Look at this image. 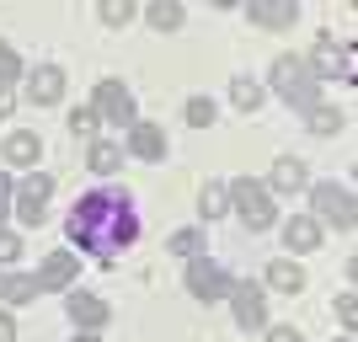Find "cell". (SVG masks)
<instances>
[{"label":"cell","instance_id":"37","mask_svg":"<svg viewBox=\"0 0 358 342\" xmlns=\"http://www.w3.org/2000/svg\"><path fill=\"white\" fill-rule=\"evenodd\" d=\"M0 289H6V278H0Z\"/></svg>","mask_w":358,"mask_h":342},{"label":"cell","instance_id":"13","mask_svg":"<svg viewBox=\"0 0 358 342\" xmlns=\"http://www.w3.org/2000/svg\"><path fill=\"white\" fill-rule=\"evenodd\" d=\"M64 311H70V321H75V327H86V332L107 321V305H102L96 294H70V305H64Z\"/></svg>","mask_w":358,"mask_h":342},{"label":"cell","instance_id":"29","mask_svg":"<svg viewBox=\"0 0 358 342\" xmlns=\"http://www.w3.org/2000/svg\"><path fill=\"white\" fill-rule=\"evenodd\" d=\"M16 75H22V64H16V54H11V48L0 43V86H11Z\"/></svg>","mask_w":358,"mask_h":342},{"label":"cell","instance_id":"19","mask_svg":"<svg viewBox=\"0 0 358 342\" xmlns=\"http://www.w3.org/2000/svg\"><path fill=\"white\" fill-rule=\"evenodd\" d=\"M145 22H150L155 32H177V27H182V6H177V0H155V6L145 11Z\"/></svg>","mask_w":358,"mask_h":342},{"label":"cell","instance_id":"22","mask_svg":"<svg viewBox=\"0 0 358 342\" xmlns=\"http://www.w3.org/2000/svg\"><path fill=\"white\" fill-rule=\"evenodd\" d=\"M6 161L11 166H32L38 161V134H11L6 139Z\"/></svg>","mask_w":358,"mask_h":342},{"label":"cell","instance_id":"23","mask_svg":"<svg viewBox=\"0 0 358 342\" xmlns=\"http://www.w3.org/2000/svg\"><path fill=\"white\" fill-rule=\"evenodd\" d=\"M32 294H38V278H32V273H16V278H6V289H0L6 305H27Z\"/></svg>","mask_w":358,"mask_h":342},{"label":"cell","instance_id":"20","mask_svg":"<svg viewBox=\"0 0 358 342\" xmlns=\"http://www.w3.org/2000/svg\"><path fill=\"white\" fill-rule=\"evenodd\" d=\"M224 208H230V187H220V182H209V187L198 193V214H203V220H220Z\"/></svg>","mask_w":358,"mask_h":342},{"label":"cell","instance_id":"10","mask_svg":"<svg viewBox=\"0 0 358 342\" xmlns=\"http://www.w3.org/2000/svg\"><path fill=\"white\" fill-rule=\"evenodd\" d=\"M75 268H80L75 252H54V257H43V268L32 273V278H38V289H64L75 278Z\"/></svg>","mask_w":358,"mask_h":342},{"label":"cell","instance_id":"26","mask_svg":"<svg viewBox=\"0 0 358 342\" xmlns=\"http://www.w3.org/2000/svg\"><path fill=\"white\" fill-rule=\"evenodd\" d=\"M102 22L107 27H129V22H134V6H129V0H102Z\"/></svg>","mask_w":358,"mask_h":342},{"label":"cell","instance_id":"36","mask_svg":"<svg viewBox=\"0 0 358 342\" xmlns=\"http://www.w3.org/2000/svg\"><path fill=\"white\" fill-rule=\"evenodd\" d=\"M75 342H102V337H91V332H86V337H75Z\"/></svg>","mask_w":358,"mask_h":342},{"label":"cell","instance_id":"21","mask_svg":"<svg viewBox=\"0 0 358 342\" xmlns=\"http://www.w3.org/2000/svg\"><path fill=\"white\" fill-rule=\"evenodd\" d=\"M305 123H310V134H343V113H337V107H310V113H305Z\"/></svg>","mask_w":358,"mask_h":342},{"label":"cell","instance_id":"32","mask_svg":"<svg viewBox=\"0 0 358 342\" xmlns=\"http://www.w3.org/2000/svg\"><path fill=\"white\" fill-rule=\"evenodd\" d=\"M6 214H11V177L0 171V220H6Z\"/></svg>","mask_w":358,"mask_h":342},{"label":"cell","instance_id":"2","mask_svg":"<svg viewBox=\"0 0 358 342\" xmlns=\"http://www.w3.org/2000/svg\"><path fill=\"white\" fill-rule=\"evenodd\" d=\"M273 91H278V97H284L289 107H299V113L321 107V86H315L310 64H305V59H294V54L273 59Z\"/></svg>","mask_w":358,"mask_h":342},{"label":"cell","instance_id":"15","mask_svg":"<svg viewBox=\"0 0 358 342\" xmlns=\"http://www.w3.org/2000/svg\"><path fill=\"white\" fill-rule=\"evenodd\" d=\"M305 161H294V155H284V161H273V193H299L305 187Z\"/></svg>","mask_w":358,"mask_h":342},{"label":"cell","instance_id":"11","mask_svg":"<svg viewBox=\"0 0 358 342\" xmlns=\"http://www.w3.org/2000/svg\"><path fill=\"white\" fill-rule=\"evenodd\" d=\"M59 91H64V70L59 64H38V70L27 75V97L32 102H59Z\"/></svg>","mask_w":358,"mask_h":342},{"label":"cell","instance_id":"25","mask_svg":"<svg viewBox=\"0 0 358 342\" xmlns=\"http://www.w3.org/2000/svg\"><path fill=\"white\" fill-rule=\"evenodd\" d=\"M230 91H236V107H241V113H257V107H262V97H268L257 80H236Z\"/></svg>","mask_w":358,"mask_h":342},{"label":"cell","instance_id":"12","mask_svg":"<svg viewBox=\"0 0 358 342\" xmlns=\"http://www.w3.org/2000/svg\"><path fill=\"white\" fill-rule=\"evenodd\" d=\"M310 75H353V54H348V48H331L327 38H321V43H315V59H310Z\"/></svg>","mask_w":358,"mask_h":342},{"label":"cell","instance_id":"18","mask_svg":"<svg viewBox=\"0 0 358 342\" xmlns=\"http://www.w3.org/2000/svg\"><path fill=\"white\" fill-rule=\"evenodd\" d=\"M118 166H123V150L113 145V139H96V145H91V171H96V177H113Z\"/></svg>","mask_w":358,"mask_h":342},{"label":"cell","instance_id":"24","mask_svg":"<svg viewBox=\"0 0 358 342\" xmlns=\"http://www.w3.org/2000/svg\"><path fill=\"white\" fill-rule=\"evenodd\" d=\"M171 257H187V262L203 257V230H177L171 236Z\"/></svg>","mask_w":358,"mask_h":342},{"label":"cell","instance_id":"33","mask_svg":"<svg viewBox=\"0 0 358 342\" xmlns=\"http://www.w3.org/2000/svg\"><path fill=\"white\" fill-rule=\"evenodd\" d=\"M268 342H299L294 327H268Z\"/></svg>","mask_w":358,"mask_h":342},{"label":"cell","instance_id":"28","mask_svg":"<svg viewBox=\"0 0 358 342\" xmlns=\"http://www.w3.org/2000/svg\"><path fill=\"white\" fill-rule=\"evenodd\" d=\"M96 123H102V118H96V107H75V113H70V129H75V134H91Z\"/></svg>","mask_w":358,"mask_h":342},{"label":"cell","instance_id":"31","mask_svg":"<svg viewBox=\"0 0 358 342\" xmlns=\"http://www.w3.org/2000/svg\"><path fill=\"white\" fill-rule=\"evenodd\" d=\"M337 311H343V321H348V327H353V321H358V299H353V289H348V294L337 299Z\"/></svg>","mask_w":358,"mask_h":342},{"label":"cell","instance_id":"1","mask_svg":"<svg viewBox=\"0 0 358 342\" xmlns=\"http://www.w3.org/2000/svg\"><path fill=\"white\" fill-rule=\"evenodd\" d=\"M64 230H70V241L91 257V262L113 268V257H123V252H129V246L139 241L134 198L118 193V187H96V193H86L80 204L70 208Z\"/></svg>","mask_w":358,"mask_h":342},{"label":"cell","instance_id":"30","mask_svg":"<svg viewBox=\"0 0 358 342\" xmlns=\"http://www.w3.org/2000/svg\"><path fill=\"white\" fill-rule=\"evenodd\" d=\"M16 257H22V241L11 230H0V262H16Z\"/></svg>","mask_w":358,"mask_h":342},{"label":"cell","instance_id":"16","mask_svg":"<svg viewBox=\"0 0 358 342\" xmlns=\"http://www.w3.org/2000/svg\"><path fill=\"white\" fill-rule=\"evenodd\" d=\"M284 246L289 252H315V246H321V225L315 220H289L284 225Z\"/></svg>","mask_w":358,"mask_h":342},{"label":"cell","instance_id":"7","mask_svg":"<svg viewBox=\"0 0 358 342\" xmlns=\"http://www.w3.org/2000/svg\"><path fill=\"white\" fill-rule=\"evenodd\" d=\"M48 198H54V177H43V171H38V177H27V182L11 193L16 220H22V225H38V220H43V208H48Z\"/></svg>","mask_w":358,"mask_h":342},{"label":"cell","instance_id":"27","mask_svg":"<svg viewBox=\"0 0 358 342\" xmlns=\"http://www.w3.org/2000/svg\"><path fill=\"white\" fill-rule=\"evenodd\" d=\"M187 123H193V129H209L214 123V102L209 97H193V102H187Z\"/></svg>","mask_w":358,"mask_h":342},{"label":"cell","instance_id":"8","mask_svg":"<svg viewBox=\"0 0 358 342\" xmlns=\"http://www.w3.org/2000/svg\"><path fill=\"white\" fill-rule=\"evenodd\" d=\"M230 299H236V321L246 332H257V327H268V305H262V283H230Z\"/></svg>","mask_w":358,"mask_h":342},{"label":"cell","instance_id":"4","mask_svg":"<svg viewBox=\"0 0 358 342\" xmlns=\"http://www.w3.org/2000/svg\"><path fill=\"white\" fill-rule=\"evenodd\" d=\"M353 193L348 187H337V182H321L315 187V225L327 220V225H337V230H353Z\"/></svg>","mask_w":358,"mask_h":342},{"label":"cell","instance_id":"14","mask_svg":"<svg viewBox=\"0 0 358 342\" xmlns=\"http://www.w3.org/2000/svg\"><path fill=\"white\" fill-rule=\"evenodd\" d=\"M294 11V0H252V22H262V27H289Z\"/></svg>","mask_w":358,"mask_h":342},{"label":"cell","instance_id":"17","mask_svg":"<svg viewBox=\"0 0 358 342\" xmlns=\"http://www.w3.org/2000/svg\"><path fill=\"white\" fill-rule=\"evenodd\" d=\"M268 283H273V289H284V294H299V289H305V268H299V262H273Z\"/></svg>","mask_w":358,"mask_h":342},{"label":"cell","instance_id":"34","mask_svg":"<svg viewBox=\"0 0 358 342\" xmlns=\"http://www.w3.org/2000/svg\"><path fill=\"white\" fill-rule=\"evenodd\" d=\"M11 337H16V321H11L6 311H0V342H11Z\"/></svg>","mask_w":358,"mask_h":342},{"label":"cell","instance_id":"3","mask_svg":"<svg viewBox=\"0 0 358 342\" xmlns=\"http://www.w3.org/2000/svg\"><path fill=\"white\" fill-rule=\"evenodd\" d=\"M230 208H236L252 230H268V225H273V198H268V187L252 182V177H241L236 187H230Z\"/></svg>","mask_w":358,"mask_h":342},{"label":"cell","instance_id":"6","mask_svg":"<svg viewBox=\"0 0 358 342\" xmlns=\"http://www.w3.org/2000/svg\"><path fill=\"white\" fill-rule=\"evenodd\" d=\"M96 118L118 123V129H134V123H139L134 97L123 91V80H102V86H96Z\"/></svg>","mask_w":358,"mask_h":342},{"label":"cell","instance_id":"5","mask_svg":"<svg viewBox=\"0 0 358 342\" xmlns=\"http://www.w3.org/2000/svg\"><path fill=\"white\" fill-rule=\"evenodd\" d=\"M230 283H236V278H230L220 262H209V257H193V262H187V289H193L198 299H209V305L230 294Z\"/></svg>","mask_w":358,"mask_h":342},{"label":"cell","instance_id":"38","mask_svg":"<svg viewBox=\"0 0 358 342\" xmlns=\"http://www.w3.org/2000/svg\"><path fill=\"white\" fill-rule=\"evenodd\" d=\"M343 342H353V337H343Z\"/></svg>","mask_w":358,"mask_h":342},{"label":"cell","instance_id":"35","mask_svg":"<svg viewBox=\"0 0 358 342\" xmlns=\"http://www.w3.org/2000/svg\"><path fill=\"white\" fill-rule=\"evenodd\" d=\"M11 107H16V97H11V91H6V86H0V118H6Z\"/></svg>","mask_w":358,"mask_h":342},{"label":"cell","instance_id":"9","mask_svg":"<svg viewBox=\"0 0 358 342\" xmlns=\"http://www.w3.org/2000/svg\"><path fill=\"white\" fill-rule=\"evenodd\" d=\"M129 150H134L139 161H161L166 155V129L161 123H134V129H129Z\"/></svg>","mask_w":358,"mask_h":342}]
</instances>
